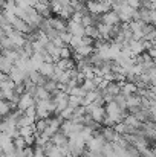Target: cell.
Returning <instances> with one entry per match:
<instances>
[{"mask_svg": "<svg viewBox=\"0 0 156 157\" xmlns=\"http://www.w3.org/2000/svg\"><path fill=\"white\" fill-rule=\"evenodd\" d=\"M101 21L110 25V26H116V25L122 23V21H121V17H119V14H118V11H115V9H110L109 12L103 14V15H101Z\"/></svg>", "mask_w": 156, "mask_h": 157, "instance_id": "1", "label": "cell"}, {"mask_svg": "<svg viewBox=\"0 0 156 157\" xmlns=\"http://www.w3.org/2000/svg\"><path fill=\"white\" fill-rule=\"evenodd\" d=\"M49 21H51L52 28L57 29V31H60V32H64L69 28V20H66V18H63L60 15H52V17H49Z\"/></svg>", "mask_w": 156, "mask_h": 157, "instance_id": "2", "label": "cell"}, {"mask_svg": "<svg viewBox=\"0 0 156 157\" xmlns=\"http://www.w3.org/2000/svg\"><path fill=\"white\" fill-rule=\"evenodd\" d=\"M138 89H139V86L136 82H133V81H126L124 84H121V93L126 95V96L138 93Z\"/></svg>", "mask_w": 156, "mask_h": 157, "instance_id": "3", "label": "cell"}, {"mask_svg": "<svg viewBox=\"0 0 156 157\" xmlns=\"http://www.w3.org/2000/svg\"><path fill=\"white\" fill-rule=\"evenodd\" d=\"M55 69H57L55 63H52V61H45V63L40 66L38 70H40L42 75H45V76H48V78H52L54 73H55Z\"/></svg>", "mask_w": 156, "mask_h": 157, "instance_id": "4", "label": "cell"}, {"mask_svg": "<svg viewBox=\"0 0 156 157\" xmlns=\"http://www.w3.org/2000/svg\"><path fill=\"white\" fill-rule=\"evenodd\" d=\"M60 58H74V49L69 44L63 46L60 49Z\"/></svg>", "mask_w": 156, "mask_h": 157, "instance_id": "5", "label": "cell"}, {"mask_svg": "<svg viewBox=\"0 0 156 157\" xmlns=\"http://www.w3.org/2000/svg\"><path fill=\"white\" fill-rule=\"evenodd\" d=\"M126 3H127L129 6L135 8V9H139V8H142V0H126Z\"/></svg>", "mask_w": 156, "mask_h": 157, "instance_id": "6", "label": "cell"}]
</instances>
